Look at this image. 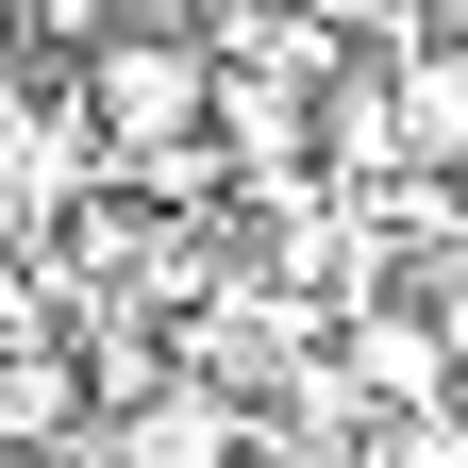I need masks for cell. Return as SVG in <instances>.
I'll return each instance as SVG.
<instances>
[{
  "label": "cell",
  "instance_id": "obj_5",
  "mask_svg": "<svg viewBox=\"0 0 468 468\" xmlns=\"http://www.w3.org/2000/svg\"><path fill=\"white\" fill-rule=\"evenodd\" d=\"M117 468H234V419L218 401H151V419L117 435Z\"/></svg>",
  "mask_w": 468,
  "mask_h": 468
},
{
  "label": "cell",
  "instance_id": "obj_3",
  "mask_svg": "<svg viewBox=\"0 0 468 468\" xmlns=\"http://www.w3.org/2000/svg\"><path fill=\"white\" fill-rule=\"evenodd\" d=\"M351 368H368V401L435 419V385H452V335H435V318H351Z\"/></svg>",
  "mask_w": 468,
  "mask_h": 468
},
{
  "label": "cell",
  "instance_id": "obj_6",
  "mask_svg": "<svg viewBox=\"0 0 468 468\" xmlns=\"http://www.w3.org/2000/svg\"><path fill=\"white\" fill-rule=\"evenodd\" d=\"M0 101H17V34H0Z\"/></svg>",
  "mask_w": 468,
  "mask_h": 468
},
{
  "label": "cell",
  "instance_id": "obj_2",
  "mask_svg": "<svg viewBox=\"0 0 468 468\" xmlns=\"http://www.w3.org/2000/svg\"><path fill=\"white\" fill-rule=\"evenodd\" d=\"M385 134H401V167L468 185V50H452V34H401V68H385Z\"/></svg>",
  "mask_w": 468,
  "mask_h": 468
},
{
  "label": "cell",
  "instance_id": "obj_1",
  "mask_svg": "<svg viewBox=\"0 0 468 468\" xmlns=\"http://www.w3.org/2000/svg\"><path fill=\"white\" fill-rule=\"evenodd\" d=\"M201 117H218V50H201V34H151V17L84 34V134H101V167L185 151Z\"/></svg>",
  "mask_w": 468,
  "mask_h": 468
},
{
  "label": "cell",
  "instance_id": "obj_4",
  "mask_svg": "<svg viewBox=\"0 0 468 468\" xmlns=\"http://www.w3.org/2000/svg\"><path fill=\"white\" fill-rule=\"evenodd\" d=\"M68 419H84V385H68V351H17V368H0V452H68Z\"/></svg>",
  "mask_w": 468,
  "mask_h": 468
}]
</instances>
